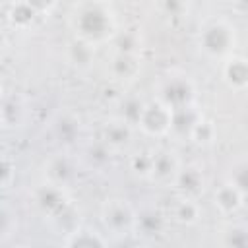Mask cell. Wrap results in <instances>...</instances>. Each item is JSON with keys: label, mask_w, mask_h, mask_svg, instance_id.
Instances as JSON below:
<instances>
[{"label": "cell", "mask_w": 248, "mask_h": 248, "mask_svg": "<svg viewBox=\"0 0 248 248\" xmlns=\"http://www.w3.org/2000/svg\"><path fill=\"white\" fill-rule=\"evenodd\" d=\"M70 25L76 39L91 48L112 43L118 35L114 6L108 2H78L70 12Z\"/></svg>", "instance_id": "cell-1"}, {"label": "cell", "mask_w": 248, "mask_h": 248, "mask_svg": "<svg viewBox=\"0 0 248 248\" xmlns=\"http://www.w3.org/2000/svg\"><path fill=\"white\" fill-rule=\"evenodd\" d=\"M196 43L200 52L215 62H223L225 58L234 54V48L238 45V33L234 23L225 16H211L203 19V23L198 29Z\"/></svg>", "instance_id": "cell-2"}, {"label": "cell", "mask_w": 248, "mask_h": 248, "mask_svg": "<svg viewBox=\"0 0 248 248\" xmlns=\"http://www.w3.org/2000/svg\"><path fill=\"white\" fill-rule=\"evenodd\" d=\"M155 99L159 103H163L167 108H170L172 112L182 110V108L196 105L198 87L188 74L172 72L159 81V85L155 89Z\"/></svg>", "instance_id": "cell-3"}, {"label": "cell", "mask_w": 248, "mask_h": 248, "mask_svg": "<svg viewBox=\"0 0 248 248\" xmlns=\"http://www.w3.org/2000/svg\"><path fill=\"white\" fill-rule=\"evenodd\" d=\"M99 217L110 238L130 236L138 229V209L126 198H107L101 205Z\"/></svg>", "instance_id": "cell-4"}, {"label": "cell", "mask_w": 248, "mask_h": 248, "mask_svg": "<svg viewBox=\"0 0 248 248\" xmlns=\"http://www.w3.org/2000/svg\"><path fill=\"white\" fill-rule=\"evenodd\" d=\"M33 203L37 207V211L60 225L62 219L68 217V213L74 209L72 207V198L68 194V188H62V186H56V184H50L46 180H43L35 190H33Z\"/></svg>", "instance_id": "cell-5"}, {"label": "cell", "mask_w": 248, "mask_h": 248, "mask_svg": "<svg viewBox=\"0 0 248 248\" xmlns=\"http://www.w3.org/2000/svg\"><path fill=\"white\" fill-rule=\"evenodd\" d=\"M172 126V110L167 108L157 99L145 103L143 114L138 122V130L147 138H165L170 136Z\"/></svg>", "instance_id": "cell-6"}, {"label": "cell", "mask_w": 248, "mask_h": 248, "mask_svg": "<svg viewBox=\"0 0 248 248\" xmlns=\"http://www.w3.org/2000/svg\"><path fill=\"white\" fill-rule=\"evenodd\" d=\"M180 167H182V163H180V159H178L174 149H169V147L155 149V151H151V172H149V178L159 182V184H170L172 186Z\"/></svg>", "instance_id": "cell-7"}, {"label": "cell", "mask_w": 248, "mask_h": 248, "mask_svg": "<svg viewBox=\"0 0 248 248\" xmlns=\"http://www.w3.org/2000/svg\"><path fill=\"white\" fill-rule=\"evenodd\" d=\"M205 174L202 170V167L198 165H182L172 188L176 190L178 198H188V200H200L202 194L205 192Z\"/></svg>", "instance_id": "cell-8"}, {"label": "cell", "mask_w": 248, "mask_h": 248, "mask_svg": "<svg viewBox=\"0 0 248 248\" xmlns=\"http://www.w3.org/2000/svg\"><path fill=\"white\" fill-rule=\"evenodd\" d=\"M223 83L232 91H248V56L232 54L219 64Z\"/></svg>", "instance_id": "cell-9"}, {"label": "cell", "mask_w": 248, "mask_h": 248, "mask_svg": "<svg viewBox=\"0 0 248 248\" xmlns=\"http://www.w3.org/2000/svg\"><path fill=\"white\" fill-rule=\"evenodd\" d=\"M134 126L128 124L126 120L118 118V116H112L108 118L103 126H101V134H99V140L110 149V151H118V149H124L132 143L134 140Z\"/></svg>", "instance_id": "cell-10"}, {"label": "cell", "mask_w": 248, "mask_h": 248, "mask_svg": "<svg viewBox=\"0 0 248 248\" xmlns=\"http://www.w3.org/2000/svg\"><path fill=\"white\" fill-rule=\"evenodd\" d=\"M76 176H78L76 161L66 153L52 155L45 165V180L50 184L68 188L76 180Z\"/></svg>", "instance_id": "cell-11"}, {"label": "cell", "mask_w": 248, "mask_h": 248, "mask_svg": "<svg viewBox=\"0 0 248 248\" xmlns=\"http://www.w3.org/2000/svg\"><path fill=\"white\" fill-rule=\"evenodd\" d=\"M108 72L116 81H134L141 72V56L132 52H114L108 64Z\"/></svg>", "instance_id": "cell-12"}, {"label": "cell", "mask_w": 248, "mask_h": 248, "mask_svg": "<svg viewBox=\"0 0 248 248\" xmlns=\"http://www.w3.org/2000/svg\"><path fill=\"white\" fill-rule=\"evenodd\" d=\"M62 248H110V242L93 227H76L66 234Z\"/></svg>", "instance_id": "cell-13"}, {"label": "cell", "mask_w": 248, "mask_h": 248, "mask_svg": "<svg viewBox=\"0 0 248 248\" xmlns=\"http://www.w3.org/2000/svg\"><path fill=\"white\" fill-rule=\"evenodd\" d=\"M12 14H8V19L16 23V27L25 29L33 25L37 19L43 16H48V12L54 8V4H29V2H19V4H10L8 6Z\"/></svg>", "instance_id": "cell-14"}, {"label": "cell", "mask_w": 248, "mask_h": 248, "mask_svg": "<svg viewBox=\"0 0 248 248\" xmlns=\"http://www.w3.org/2000/svg\"><path fill=\"white\" fill-rule=\"evenodd\" d=\"M244 203L246 202L240 196V192L227 180L213 190V205L221 215H236Z\"/></svg>", "instance_id": "cell-15"}, {"label": "cell", "mask_w": 248, "mask_h": 248, "mask_svg": "<svg viewBox=\"0 0 248 248\" xmlns=\"http://www.w3.org/2000/svg\"><path fill=\"white\" fill-rule=\"evenodd\" d=\"M203 118V112L198 108V105L182 108V110H174L172 112V126H170V136L174 138H182V140H190L192 130L196 128V124Z\"/></svg>", "instance_id": "cell-16"}, {"label": "cell", "mask_w": 248, "mask_h": 248, "mask_svg": "<svg viewBox=\"0 0 248 248\" xmlns=\"http://www.w3.org/2000/svg\"><path fill=\"white\" fill-rule=\"evenodd\" d=\"M167 227V215L157 207H143L138 211V229L136 232H141L143 236H157Z\"/></svg>", "instance_id": "cell-17"}, {"label": "cell", "mask_w": 248, "mask_h": 248, "mask_svg": "<svg viewBox=\"0 0 248 248\" xmlns=\"http://www.w3.org/2000/svg\"><path fill=\"white\" fill-rule=\"evenodd\" d=\"M25 114H27V107H25V103L19 95L4 97L0 116H2V126L6 130L8 128H19L25 120Z\"/></svg>", "instance_id": "cell-18"}, {"label": "cell", "mask_w": 248, "mask_h": 248, "mask_svg": "<svg viewBox=\"0 0 248 248\" xmlns=\"http://www.w3.org/2000/svg\"><path fill=\"white\" fill-rule=\"evenodd\" d=\"M170 217L172 221H176L178 225H186L192 227L202 219V205L198 200H188V198H178L170 209Z\"/></svg>", "instance_id": "cell-19"}, {"label": "cell", "mask_w": 248, "mask_h": 248, "mask_svg": "<svg viewBox=\"0 0 248 248\" xmlns=\"http://www.w3.org/2000/svg\"><path fill=\"white\" fill-rule=\"evenodd\" d=\"M221 248H248V223L236 221L223 229Z\"/></svg>", "instance_id": "cell-20"}, {"label": "cell", "mask_w": 248, "mask_h": 248, "mask_svg": "<svg viewBox=\"0 0 248 248\" xmlns=\"http://www.w3.org/2000/svg\"><path fill=\"white\" fill-rule=\"evenodd\" d=\"M227 182L232 184L240 192V196L244 198V202H248V155L238 157L231 165L229 174H227Z\"/></svg>", "instance_id": "cell-21"}, {"label": "cell", "mask_w": 248, "mask_h": 248, "mask_svg": "<svg viewBox=\"0 0 248 248\" xmlns=\"http://www.w3.org/2000/svg\"><path fill=\"white\" fill-rule=\"evenodd\" d=\"M143 108H145V103L140 101L138 97H126L120 101V107H118V118L126 120L128 124H132L134 128H138V122L143 114Z\"/></svg>", "instance_id": "cell-22"}, {"label": "cell", "mask_w": 248, "mask_h": 248, "mask_svg": "<svg viewBox=\"0 0 248 248\" xmlns=\"http://www.w3.org/2000/svg\"><path fill=\"white\" fill-rule=\"evenodd\" d=\"M215 138H217V128H215V124H213L209 118H205V116L196 124V128H194L192 134H190V141L196 143V145H202V147L211 145V143L215 141Z\"/></svg>", "instance_id": "cell-23"}, {"label": "cell", "mask_w": 248, "mask_h": 248, "mask_svg": "<svg viewBox=\"0 0 248 248\" xmlns=\"http://www.w3.org/2000/svg\"><path fill=\"white\" fill-rule=\"evenodd\" d=\"M110 153H112V151H110L101 140L93 141V143L87 147V151H85V155H87V163H89L93 169H99V167L107 165V163L110 161Z\"/></svg>", "instance_id": "cell-24"}, {"label": "cell", "mask_w": 248, "mask_h": 248, "mask_svg": "<svg viewBox=\"0 0 248 248\" xmlns=\"http://www.w3.org/2000/svg\"><path fill=\"white\" fill-rule=\"evenodd\" d=\"M116 45V50L114 52H132V54H140V37L134 33V31H118V35L114 37L112 41Z\"/></svg>", "instance_id": "cell-25"}, {"label": "cell", "mask_w": 248, "mask_h": 248, "mask_svg": "<svg viewBox=\"0 0 248 248\" xmlns=\"http://www.w3.org/2000/svg\"><path fill=\"white\" fill-rule=\"evenodd\" d=\"M78 130H79V122L72 116H62L56 122V134L62 141H72L74 136L78 134Z\"/></svg>", "instance_id": "cell-26"}, {"label": "cell", "mask_w": 248, "mask_h": 248, "mask_svg": "<svg viewBox=\"0 0 248 248\" xmlns=\"http://www.w3.org/2000/svg\"><path fill=\"white\" fill-rule=\"evenodd\" d=\"M130 167H132V170L138 176L149 178V172H151V153H147V151L134 153L132 159H130Z\"/></svg>", "instance_id": "cell-27"}, {"label": "cell", "mask_w": 248, "mask_h": 248, "mask_svg": "<svg viewBox=\"0 0 248 248\" xmlns=\"http://www.w3.org/2000/svg\"><path fill=\"white\" fill-rule=\"evenodd\" d=\"M17 229V215L14 209H10L8 205L2 207V240H10V236L16 232Z\"/></svg>", "instance_id": "cell-28"}, {"label": "cell", "mask_w": 248, "mask_h": 248, "mask_svg": "<svg viewBox=\"0 0 248 248\" xmlns=\"http://www.w3.org/2000/svg\"><path fill=\"white\" fill-rule=\"evenodd\" d=\"M14 180H16V161L8 153H4V157H2V190H10Z\"/></svg>", "instance_id": "cell-29"}, {"label": "cell", "mask_w": 248, "mask_h": 248, "mask_svg": "<svg viewBox=\"0 0 248 248\" xmlns=\"http://www.w3.org/2000/svg\"><path fill=\"white\" fill-rule=\"evenodd\" d=\"M110 248H140V244L136 242L134 234H130V236L110 238Z\"/></svg>", "instance_id": "cell-30"}, {"label": "cell", "mask_w": 248, "mask_h": 248, "mask_svg": "<svg viewBox=\"0 0 248 248\" xmlns=\"http://www.w3.org/2000/svg\"><path fill=\"white\" fill-rule=\"evenodd\" d=\"M17 248H33V246H17Z\"/></svg>", "instance_id": "cell-31"}]
</instances>
